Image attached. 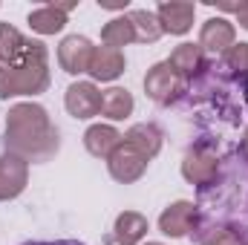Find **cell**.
<instances>
[{"mask_svg":"<svg viewBox=\"0 0 248 245\" xmlns=\"http://www.w3.org/2000/svg\"><path fill=\"white\" fill-rule=\"evenodd\" d=\"M240 156L248 162V130L243 133V141H240Z\"/></svg>","mask_w":248,"mask_h":245,"instance_id":"cell-26","label":"cell"},{"mask_svg":"<svg viewBox=\"0 0 248 245\" xmlns=\"http://www.w3.org/2000/svg\"><path fill=\"white\" fill-rule=\"evenodd\" d=\"M49 75V49L41 41H29L26 55L12 66H0V98H20V95H41L46 92Z\"/></svg>","mask_w":248,"mask_h":245,"instance_id":"cell-2","label":"cell"},{"mask_svg":"<svg viewBox=\"0 0 248 245\" xmlns=\"http://www.w3.org/2000/svg\"><path fill=\"white\" fill-rule=\"evenodd\" d=\"M187 90V81L170 66L168 61L153 63L144 75V92L153 104L159 107H170L182 98V92Z\"/></svg>","mask_w":248,"mask_h":245,"instance_id":"cell-3","label":"cell"},{"mask_svg":"<svg viewBox=\"0 0 248 245\" xmlns=\"http://www.w3.org/2000/svg\"><path fill=\"white\" fill-rule=\"evenodd\" d=\"M144 245H165V243H144Z\"/></svg>","mask_w":248,"mask_h":245,"instance_id":"cell-27","label":"cell"},{"mask_svg":"<svg viewBox=\"0 0 248 245\" xmlns=\"http://www.w3.org/2000/svg\"><path fill=\"white\" fill-rule=\"evenodd\" d=\"M63 107L72 119L90 122L101 116V90L93 81H72L63 92Z\"/></svg>","mask_w":248,"mask_h":245,"instance_id":"cell-5","label":"cell"},{"mask_svg":"<svg viewBox=\"0 0 248 245\" xmlns=\"http://www.w3.org/2000/svg\"><path fill=\"white\" fill-rule=\"evenodd\" d=\"M23 245H87V243H78V240H29Z\"/></svg>","mask_w":248,"mask_h":245,"instance_id":"cell-24","label":"cell"},{"mask_svg":"<svg viewBox=\"0 0 248 245\" xmlns=\"http://www.w3.org/2000/svg\"><path fill=\"white\" fill-rule=\"evenodd\" d=\"M124 141V136L113 127V124H93V127H87V133H84V147H87V153L90 156H95V159H110L113 153H116V147Z\"/></svg>","mask_w":248,"mask_h":245,"instance_id":"cell-14","label":"cell"},{"mask_svg":"<svg viewBox=\"0 0 248 245\" xmlns=\"http://www.w3.org/2000/svg\"><path fill=\"white\" fill-rule=\"evenodd\" d=\"M205 55H225L234 44H237V29L231 20L225 17H208L199 29V41Z\"/></svg>","mask_w":248,"mask_h":245,"instance_id":"cell-9","label":"cell"},{"mask_svg":"<svg viewBox=\"0 0 248 245\" xmlns=\"http://www.w3.org/2000/svg\"><path fill=\"white\" fill-rule=\"evenodd\" d=\"M127 17L136 29V44H156L165 35L156 12H150V9H133V12H127Z\"/></svg>","mask_w":248,"mask_h":245,"instance_id":"cell-20","label":"cell"},{"mask_svg":"<svg viewBox=\"0 0 248 245\" xmlns=\"http://www.w3.org/2000/svg\"><path fill=\"white\" fill-rule=\"evenodd\" d=\"M234 15H237V23H240V26H243V29L248 32V0L237 6V12H234Z\"/></svg>","mask_w":248,"mask_h":245,"instance_id":"cell-25","label":"cell"},{"mask_svg":"<svg viewBox=\"0 0 248 245\" xmlns=\"http://www.w3.org/2000/svg\"><path fill=\"white\" fill-rule=\"evenodd\" d=\"M225 69H231L234 75H248V44H234L225 55H222Z\"/></svg>","mask_w":248,"mask_h":245,"instance_id":"cell-22","label":"cell"},{"mask_svg":"<svg viewBox=\"0 0 248 245\" xmlns=\"http://www.w3.org/2000/svg\"><path fill=\"white\" fill-rule=\"evenodd\" d=\"M93 52H95V46L87 35H66L58 44V66L66 75H84L90 69Z\"/></svg>","mask_w":248,"mask_h":245,"instance_id":"cell-8","label":"cell"},{"mask_svg":"<svg viewBox=\"0 0 248 245\" xmlns=\"http://www.w3.org/2000/svg\"><path fill=\"white\" fill-rule=\"evenodd\" d=\"M147 165H150V159H147L144 153H139V150H136L133 144H127V141H122V144L116 147V153L107 159L110 176L122 184L139 182V179L147 173Z\"/></svg>","mask_w":248,"mask_h":245,"instance_id":"cell-7","label":"cell"},{"mask_svg":"<svg viewBox=\"0 0 248 245\" xmlns=\"http://www.w3.org/2000/svg\"><path fill=\"white\" fill-rule=\"evenodd\" d=\"M156 17H159L165 35H187L193 29L196 3H187V0H165V3H159Z\"/></svg>","mask_w":248,"mask_h":245,"instance_id":"cell-11","label":"cell"},{"mask_svg":"<svg viewBox=\"0 0 248 245\" xmlns=\"http://www.w3.org/2000/svg\"><path fill=\"white\" fill-rule=\"evenodd\" d=\"M199 225V208L190 202V199H176L170 202L162 214H159V231L170 240H179L193 234Z\"/></svg>","mask_w":248,"mask_h":245,"instance_id":"cell-6","label":"cell"},{"mask_svg":"<svg viewBox=\"0 0 248 245\" xmlns=\"http://www.w3.org/2000/svg\"><path fill=\"white\" fill-rule=\"evenodd\" d=\"M124 141L133 144V147H136L139 153H144L147 159H156L159 150H162L165 136H162V130H159L153 122H139V124H133V127L124 133Z\"/></svg>","mask_w":248,"mask_h":245,"instance_id":"cell-16","label":"cell"},{"mask_svg":"<svg viewBox=\"0 0 248 245\" xmlns=\"http://www.w3.org/2000/svg\"><path fill=\"white\" fill-rule=\"evenodd\" d=\"M101 44L104 46H113V49H122L127 44H136V29L130 23L127 15H119L113 20H107L101 26Z\"/></svg>","mask_w":248,"mask_h":245,"instance_id":"cell-21","label":"cell"},{"mask_svg":"<svg viewBox=\"0 0 248 245\" xmlns=\"http://www.w3.org/2000/svg\"><path fill=\"white\" fill-rule=\"evenodd\" d=\"M3 144L6 153H15L23 162H49L61 150V133L52 124L46 107L35 101H20L9 107Z\"/></svg>","mask_w":248,"mask_h":245,"instance_id":"cell-1","label":"cell"},{"mask_svg":"<svg viewBox=\"0 0 248 245\" xmlns=\"http://www.w3.org/2000/svg\"><path fill=\"white\" fill-rule=\"evenodd\" d=\"M124 69H127V58H124L122 49H113V46H95V52H93V58H90V69H87V75L93 78V84H95V81L107 84V81L122 78Z\"/></svg>","mask_w":248,"mask_h":245,"instance_id":"cell-13","label":"cell"},{"mask_svg":"<svg viewBox=\"0 0 248 245\" xmlns=\"http://www.w3.org/2000/svg\"><path fill=\"white\" fill-rule=\"evenodd\" d=\"M136 110V101H133V92L124 90V87H110V90H101V116L110 119V122H124L130 119Z\"/></svg>","mask_w":248,"mask_h":245,"instance_id":"cell-18","label":"cell"},{"mask_svg":"<svg viewBox=\"0 0 248 245\" xmlns=\"http://www.w3.org/2000/svg\"><path fill=\"white\" fill-rule=\"evenodd\" d=\"M182 176H185V182L196 184L199 190L211 187L219 176V156L205 144L190 147L182 159Z\"/></svg>","mask_w":248,"mask_h":245,"instance_id":"cell-4","label":"cell"},{"mask_svg":"<svg viewBox=\"0 0 248 245\" xmlns=\"http://www.w3.org/2000/svg\"><path fill=\"white\" fill-rule=\"evenodd\" d=\"M29 184V162H23L15 153L0 156V202L17 199Z\"/></svg>","mask_w":248,"mask_h":245,"instance_id":"cell-10","label":"cell"},{"mask_svg":"<svg viewBox=\"0 0 248 245\" xmlns=\"http://www.w3.org/2000/svg\"><path fill=\"white\" fill-rule=\"evenodd\" d=\"M147 228H150V222H147L144 214H139V211H122L116 216V222H113L110 240L116 245H139L147 237Z\"/></svg>","mask_w":248,"mask_h":245,"instance_id":"cell-15","label":"cell"},{"mask_svg":"<svg viewBox=\"0 0 248 245\" xmlns=\"http://www.w3.org/2000/svg\"><path fill=\"white\" fill-rule=\"evenodd\" d=\"M75 6H78L75 0H72V3H46V6H38V9L29 12L26 23H29V29L38 32V35H58L63 26H66V15H69Z\"/></svg>","mask_w":248,"mask_h":245,"instance_id":"cell-12","label":"cell"},{"mask_svg":"<svg viewBox=\"0 0 248 245\" xmlns=\"http://www.w3.org/2000/svg\"><path fill=\"white\" fill-rule=\"evenodd\" d=\"M29 49V38L20 35V29H15L12 23H0V66H12L17 63Z\"/></svg>","mask_w":248,"mask_h":245,"instance_id":"cell-19","label":"cell"},{"mask_svg":"<svg viewBox=\"0 0 248 245\" xmlns=\"http://www.w3.org/2000/svg\"><path fill=\"white\" fill-rule=\"evenodd\" d=\"M202 245H246V237L243 234H237V231H231V228H214Z\"/></svg>","mask_w":248,"mask_h":245,"instance_id":"cell-23","label":"cell"},{"mask_svg":"<svg viewBox=\"0 0 248 245\" xmlns=\"http://www.w3.org/2000/svg\"><path fill=\"white\" fill-rule=\"evenodd\" d=\"M168 63H170V66L185 78L187 84H190V81L205 69V52H202V46H199V44H190V41H187V44H179V46L170 52Z\"/></svg>","mask_w":248,"mask_h":245,"instance_id":"cell-17","label":"cell"}]
</instances>
